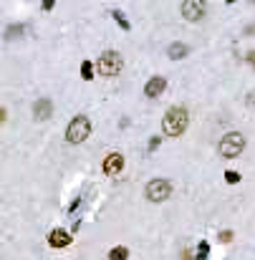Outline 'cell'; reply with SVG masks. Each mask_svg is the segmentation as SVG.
<instances>
[{
  "label": "cell",
  "instance_id": "cell-1",
  "mask_svg": "<svg viewBox=\"0 0 255 260\" xmlns=\"http://www.w3.org/2000/svg\"><path fill=\"white\" fill-rule=\"evenodd\" d=\"M187 124H190V114H187L185 106H172L162 116V132L167 137H180L187 129Z\"/></svg>",
  "mask_w": 255,
  "mask_h": 260
},
{
  "label": "cell",
  "instance_id": "cell-13",
  "mask_svg": "<svg viewBox=\"0 0 255 260\" xmlns=\"http://www.w3.org/2000/svg\"><path fill=\"white\" fill-rule=\"evenodd\" d=\"M109 260H129V250L124 245H116L109 250Z\"/></svg>",
  "mask_w": 255,
  "mask_h": 260
},
{
  "label": "cell",
  "instance_id": "cell-6",
  "mask_svg": "<svg viewBox=\"0 0 255 260\" xmlns=\"http://www.w3.org/2000/svg\"><path fill=\"white\" fill-rule=\"evenodd\" d=\"M207 13V3L205 0H182V18L190 20V23H197L202 20Z\"/></svg>",
  "mask_w": 255,
  "mask_h": 260
},
{
  "label": "cell",
  "instance_id": "cell-21",
  "mask_svg": "<svg viewBox=\"0 0 255 260\" xmlns=\"http://www.w3.org/2000/svg\"><path fill=\"white\" fill-rule=\"evenodd\" d=\"M248 63L255 68V51H250V53H248Z\"/></svg>",
  "mask_w": 255,
  "mask_h": 260
},
{
  "label": "cell",
  "instance_id": "cell-9",
  "mask_svg": "<svg viewBox=\"0 0 255 260\" xmlns=\"http://www.w3.org/2000/svg\"><path fill=\"white\" fill-rule=\"evenodd\" d=\"M48 245L56 248V250L68 248V245H71V233H66V230H61V228L51 230V235H48Z\"/></svg>",
  "mask_w": 255,
  "mask_h": 260
},
{
  "label": "cell",
  "instance_id": "cell-5",
  "mask_svg": "<svg viewBox=\"0 0 255 260\" xmlns=\"http://www.w3.org/2000/svg\"><path fill=\"white\" fill-rule=\"evenodd\" d=\"M169 195H172V182H169V180H162V177L147 182V187H144V197H147L149 202H154V205L164 202Z\"/></svg>",
  "mask_w": 255,
  "mask_h": 260
},
{
  "label": "cell",
  "instance_id": "cell-11",
  "mask_svg": "<svg viewBox=\"0 0 255 260\" xmlns=\"http://www.w3.org/2000/svg\"><path fill=\"white\" fill-rule=\"evenodd\" d=\"M187 53H190V46H187V43L175 40V43L167 46V56H169L172 61H182V58H187Z\"/></svg>",
  "mask_w": 255,
  "mask_h": 260
},
{
  "label": "cell",
  "instance_id": "cell-4",
  "mask_svg": "<svg viewBox=\"0 0 255 260\" xmlns=\"http://www.w3.org/2000/svg\"><path fill=\"white\" fill-rule=\"evenodd\" d=\"M89 134H91V121H89V116L78 114V116L71 119V124L66 129V142L68 144H81V142L89 139Z\"/></svg>",
  "mask_w": 255,
  "mask_h": 260
},
{
  "label": "cell",
  "instance_id": "cell-17",
  "mask_svg": "<svg viewBox=\"0 0 255 260\" xmlns=\"http://www.w3.org/2000/svg\"><path fill=\"white\" fill-rule=\"evenodd\" d=\"M225 182H228V185H238V182H240V175H238V172H225Z\"/></svg>",
  "mask_w": 255,
  "mask_h": 260
},
{
  "label": "cell",
  "instance_id": "cell-19",
  "mask_svg": "<svg viewBox=\"0 0 255 260\" xmlns=\"http://www.w3.org/2000/svg\"><path fill=\"white\" fill-rule=\"evenodd\" d=\"M40 5H43V10H53L56 0H40Z\"/></svg>",
  "mask_w": 255,
  "mask_h": 260
},
{
  "label": "cell",
  "instance_id": "cell-18",
  "mask_svg": "<svg viewBox=\"0 0 255 260\" xmlns=\"http://www.w3.org/2000/svg\"><path fill=\"white\" fill-rule=\"evenodd\" d=\"M230 240H233V233H230V230H223V233H220V243H230Z\"/></svg>",
  "mask_w": 255,
  "mask_h": 260
},
{
  "label": "cell",
  "instance_id": "cell-15",
  "mask_svg": "<svg viewBox=\"0 0 255 260\" xmlns=\"http://www.w3.org/2000/svg\"><path fill=\"white\" fill-rule=\"evenodd\" d=\"M111 18L119 23V28H121V30H129V28H132V25H129V20L124 18V13H121V10H111Z\"/></svg>",
  "mask_w": 255,
  "mask_h": 260
},
{
  "label": "cell",
  "instance_id": "cell-14",
  "mask_svg": "<svg viewBox=\"0 0 255 260\" xmlns=\"http://www.w3.org/2000/svg\"><path fill=\"white\" fill-rule=\"evenodd\" d=\"M210 258V243L207 240H200L197 243V255H195V260H207Z\"/></svg>",
  "mask_w": 255,
  "mask_h": 260
},
{
  "label": "cell",
  "instance_id": "cell-3",
  "mask_svg": "<svg viewBox=\"0 0 255 260\" xmlns=\"http://www.w3.org/2000/svg\"><path fill=\"white\" fill-rule=\"evenodd\" d=\"M218 149H220V157L235 159V157H240L243 149H245V137H243L240 132H228V134L220 139Z\"/></svg>",
  "mask_w": 255,
  "mask_h": 260
},
{
  "label": "cell",
  "instance_id": "cell-7",
  "mask_svg": "<svg viewBox=\"0 0 255 260\" xmlns=\"http://www.w3.org/2000/svg\"><path fill=\"white\" fill-rule=\"evenodd\" d=\"M51 116H53V101L51 99H38L33 104V119L35 121H46Z\"/></svg>",
  "mask_w": 255,
  "mask_h": 260
},
{
  "label": "cell",
  "instance_id": "cell-2",
  "mask_svg": "<svg viewBox=\"0 0 255 260\" xmlns=\"http://www.w3.org/2000/svg\"><path fill=\"white\" fill-rule=\"evenodd\" d=\"M101 76H119L121 68H124V58L121 53L116 51H104L99 58H96V66H94Z\"/></svg>",
  "mask_w": 255,
  "mask_h": 260
},
{
  "label": "cell",
  "instance_id": "cell-24",
  "mask_svg": "<svg viewBox=\"0 0 255 260\" xmlns=\"http://www.w3.org/2000/svg\"><path fill=\"white\" fill-rule=\"evenodd\" d=\"M250 3H255V0H250Z\"/></svg>",
  "mask_w": 255,
  "mask_h": 260
},
{
  "label": "cell",
  "instance_id": "cell-12",
  "mask_svg": "<svg viewBox=\"0 0 255 260\" xmlns=\"http://www.w3.org/2000/svg\"><path fill=\"white\" fill-rule=\"evenodd\" d=\"M20 35H25V25H23V23L8 25V30H5V40H15V38H20Z\"/></svg>",
  "mask_w": 255,
  "mask_h": 260
},
{
  "label": "cell",
  "instance_id": "cell-8",
  "mask_svg": "<svg viewBox=\"0 0 255 260\" xmlns=\"http://www.w3.org/2000/svg\"><path fill=\"white\" fill-rule=\"evenodd\" d=\"M101 169H104L106 175H119V172L124 169V157H121L119 152H111V154H109V157L104 159Z\"/></svg>",
  "mask_w": 255,
  "mask_h": 260
},
{
  "label": "cell",
  "instance_id": "cell-22",
  "mask_svg": "<svg viewBox=\"0 0 255 260\" xmlns=\"http://www.w3.org/2000/svg\"><path fill=\"white\" fill-rule=\"evenodd\" d=\"M5 119H8V114H5V109L0 106V124H5Z\"/></svg>",
  "mask_w": 255,
  "mask_h": 260
},
{
  "label": "cell",
  "instance_id": "cell-16",
  "mask_svg": "<svg viewBox=\"0 0 255 260\" xmlns=\"http://www.w3.org/2000/svg\"><path fill=\"white\" fill-rule=\"evenodd\" d=\"M81 78H83V81H91V78H94V63H91V61H83V63H81Z\"/></svg>",
  "mask_w": 255,
  "mask_h": 260
},
{
  "label": "cell",
  "instance_id": "cell-23",
  "mask_svg": "<svg viewBox=\"0 0 255 260\" xmlns=\"http://www.w3.org/2000/svg\"><path fill=\"white\" fill-rule=\"evenodd\" d=\"M182 260H192V253H190V250H185V253H182Z\"/></svg>",
  "mask_w": 255,
  "mask_h": 260
},
{
  "label": "cell",
  "instance_id": "cell-20",
  "mask_svg": "<svg viewBox=\"0 0 255 260\" xmlns=\"http://www.w3.org/2000/svg\"><path fill=\"white\" fill-rule=\"evenodd\" d=\"M159 142H162L159 137H152V139H149V149H157V147H159Z\"/></svg>",
  "mask_w": 255,
  "mask_h": 260
},
{
  "label": "cell",
  "instance_id": "cell-10",
  "mask_svg": "<svg viewBox=\"0 0 255 260\" xmlns=\"http://www.w3.org/2000/svg\"><path fill=\"white\" fill-rule=\"evenodd\" d=\"M167 89V78H162V76H154V78H149L147 81V86H144V94L149 96V99H157L162 91Z\"/></svg>",
  "mask_w": 255,
  "mask_h": 260
}]
</instances>
